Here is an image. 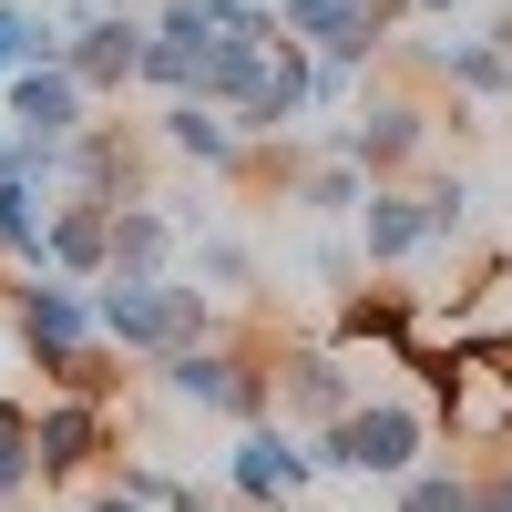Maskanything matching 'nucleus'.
Instances as JSON below:
<instances>
[{"label":"nucleus","mask_w":512,"mask_h":512,"mask_svg":"<svg viewBox=\"0 0 512 512\" xmlns=\"http://www.w3.org/2000/svg\"><path fill=\"white\" fill-rule=\"evenodd\" d=\"M349 246H359L369 277L420 267V185H410V175H369V195L349 205Z\"/></svg>","instance_id":"obj_11"},{"label":"nucleus","mask_w":512,"mask_h":512,"mask_svg":"<svg viewBox=\"0 0 512 512\" xmlns=\"http://www.w3.org/2000/svg\"><path fill=\"white\" fill-rule=\"evenodd\" d=\"M267 11H277L287 41H308V52L338 62V72H379L390 62V31H379L359 0H267Z\"/></svg>","instance_id":"obj_12"},{"label":"nucleus","mask_w":512,"mask_h":512,"mask_svg":"<svg viewBox=\"0 0 512 512\" xmlns=\"http://www.w3.org/2000/svg\"><path fill=\"white\" fill-rule=\"evenodd\" d=\"M103 103L82 93V82L62 72V62H21L11 82H0V123H21V134H41V144H62V134H82Z\"/></svg>","instance_id":"obj_14"},{"label":"nucleus","mask_w":512,"mask_h":512,"mask_svg":"<svg viewBox=\"0 0 512 512\" xmlns=\"http://www.w3.org/2000/svg\"><path fill=\"white\" fill-rule=\"evenodd\" d=\"M93 11H113V0H52V31H72V21H93Z\"/></svg>","instance_id":"obj_28"},{"label":"nucleus","mask_w":512,"mask_h":512,"mask_svg":"<svg viewBox=\"0 0 512 512\" xmlns=\"http://www.w3.org/2000/svg\"><path fill=\"white\" fill-rule=\"evenodd\" d=\"M308 277H318V287H328V297H349V287H359V277H369V267H359V246H349V236H338V226H328V236H318V246H308Z\"/></svg>","instance_id":"obj_26"},{"label":"nucleus","mask_w":512,"mask_h":512,"mask_svg":"<svg viewBox=\"0 0 512 512\" xmlns=\"http://www.w3.org/2000/svg\"><path fill=\"white\" fill-rule=\"evenodd\" d=\"M11 400H21V390H0V410H11Z\"/></svg>","instance_id":"obj_31"},{"label":"nucleus","mask_w":512,"mask_h":512,"mask_svg":"<svg viewBox=\"0 0 512 512\" xmlns=\"http://www.w3.org/2000/svg\"><path fill=\"white\" fill-rule=\"evenodd\" d=\"M482 41H492V52H512V11H492V31H482Z\"/></svg>","instance_id":"obj_30"},{"label":"nucleus","mask_w":512,"mask_h":512,"mask_svg":"<svg viewBox=\"0 0 512 512\" xmlns=\"http://www.w3.org/2000/svg\"><path fill=\"white\" fill-rule=\"evenodd\" d=\"M21 62H62V31H52V11H31V0H0V82Z\"/></svg>","instance_id":"obj_24"},{"label":"nucleus","mask_w":512,"mask_h":512,"mask_svg":"<svg viewBox=\"0 0 512 512\" xmlns=\"http://www.w3.org/2000/svg\"><path fill=\"white\" fill-rule=\"evenodd\" d=\"M0 297H11V338H21V359L41 369V390H72V400H113V390H123L113 349L93 338V287H82V277L11 267Z\"/></svg>","instance_id":"obj_1"},{"label":"nucleus","mask_w":512,"mask_h":512,"mask_svg":"<svg viewBox=\"0 0 512 512\" xmlns=\"http://www.w3.org/2000/svg\"><path fill=\"white\" fill-rule=\"evenodd\" d=\"M175 267H185L205 297H226V308H246V297H256V246H246V236H216V226H195Z\"/></svg>","instance_id":"obj_21"},{"label":"nucleus","mask_w":512,"mask_h":512,"mask_svg":"<svg viewBox=\"0 0 512 512\" xmlns=\"http://www.w3.org/2000/svg\"><path fill=\"white\" fill-rule=\"evenodd\" d=\"M472 512H512V451H482L472 461Z\"/></svg>","instance_id":"obj_27"},{"label":"nucleus","mask_w":512,"mask_h":512,"mask_svg":"<svg viewBox=\"0 0 512 512\" xmlns=\"http://www.w3.org/2000/svg\"><path fill=\"white\" fill-rule=\"evenodd\" d=\"M226 328H236V308L205 297L185 267H164V277H93V338L123 369L185 349V338H226Z\"/></svg>","instance_id":"obj_3"},{"label":"nucleus","mask_w":512,"mask_h":512,"mask_svg":"<svg viewBox=\"0 0 512 512\" xmlns=\"http://www.w3.org/2000/svg\"><path fill=\"white\" fill-rule=\"evenodd\" d=\"M451 31V21H441ZM420 82L451 103H512V52H492L482 31H451V41H420Z\"/></svg>","instance_id":"obj_16"},{"label":"nucleus","mask_w":512,"mask_h":512,"mask_svg":"<svg viewBox=\"0 0 512 512\" xmlns=\"http://www.w3.org/2000/svg\"><path fill=\"white\" fill-rule=\"evenodd\" d=\"M308 113H318V52L277 31V52H267V72H256V93L236 103V134H246V144H287Z\"/></svg>","instance_id":"obj_9"},{"label":"nucleus","mask_w":512,"mask_h":512,"mask_svg":"<svg viewBox=\"0 0 512 512\" xmlns=\"http://www.w3.org/2000/svg\"><path fill=\"white\" fill-rule=\"evenodd\" d=\"M41 216H52V185L0 175V267H41Z\"/></svg>","instance_id":"obj_22"},{"label":"nucleus","mask_w":512,"mask_h":512,"mask_svg":"<svg viewBox=\"0 0 512 512\" xmlns=\"http://www.w3.org/2000/svg\"><path fill=\"white\" fill-rule=\"evenodd\" d=\"M144 144H154V154H175V164H195V175H216V185L277 175V154H287V144H246V134H236V113H226V103H205V93H164L154 123H144Z\"/></svg>","instance_id":"obj_6"},{"label":"nucleus","mask_w":512,"mask_h":512,"mask_svg":"<svg viewBox=\"0 0 512 512\" xmlns=\"http://www.w3.org/2000/svg\"><path fill=\"white\" fill-rule=\"evenodd\" d=\"M420 451H441V410L420 400V390H359L338 420H318V431H308L318 482H338V492H379V482H400Z\"/></svg>","instance_id":"obj_2"},{"label":"nucleus","mask_w":512,"mask_h":512,"mask_svg":"<svg viewBox=\"0 0 512 512\" xmlns=\"http://www.w3.org/2000/svg\"><path fill=\"white\" fill-rule=\"evenodd\" d=\"M420 256H451V246H472V226H482V185L461 175V164H420Z\"/></svg>","instance_id":"obj_19"},{"label":"nucleus","mask_w":512,"mask_h":512,"mask_svg":"<svg viewBox=\"0 0 512 512\" xmlns=\"http://www.w3.org/2000/svg\"><path fill=\"white\" fill-rule=\"evenodd\" d=\"M175 256H185V226H175V205H164L154 185L113 205V226H103V277H164Z\"/></svg>","instance_id":"obj_15"},{"label":"nucleus","mask_w":512,"mask_h":512,"mask_svg":"<svg viewBox=\"0 0 512 512\" xmlns=\"http://www.w3.org/2000/svg\"><path fill=\"white\" fill-rule=\"evenodd\" d=\"M185 82H195V41H175V31H154L144 21V41H134V93H185Z\"/></svg>","instance_id":"obj_25"},{"label":"nucleus","mask_w":512,"mask_h":512,"mask_svg":"<svg viewBox=\"0 0 512 512\" xmlns=\"http://www.w3.org/2000/svg\"><path fill=\"white\" fill-rule=\"evenodd\" d=\"M472 0H410V21H461Z\"/></svg>","instance_id":"obj_29"},{"label":"nucleus","mask_w":512,"mask_h":512,"mask_svg":"<svg viewBox=\"0 0 512 512\" xmlns=\"http://www.w3.org/2000/svg\"><path fill=\"white\" fill-rule=\"evenodd\" d=\"M134 41H144V11H134V0H113V11H93V21L62 31V72H72L93 103H123V93H134Z\"/></svg>","instance_id":"obj_13"},{"label":"nucleus","mask_w":512,"mask_h":512,"mask_svg":"<svg viewBox=\"0 0 512 512\" xmlns=\"http://www.w3.org/2000/svg\"><path fill=\"white\" fill-rule=\"evenodd\" d=\"M267 52H277V31H205L195 41V82H185V93H205V103H246L256 93V72H267Z\"/></svg>","instance_id":"obj_18"},{"label":"nucleus","mask_w":512,"mask_h":512,"mask_svg":"<svg viewBox=\"0 0 512 512\" xmlns=\"http://www.w3.org/2000/svg\"><path fill=\"white\" fill-rule=\"evenodd\" d=\"M144 164H154V144H144V123H82V134H62V185L72 195H103V205H123V195H144Z\"/></svg>","instance_id":"obj_10"},{"label":"nucleus","mask_w":512,"mask_h":512,"mask_svg":"<svg viewBox=\"0 0 512 512\" xmlns=\"http://www.w3.org/2000/svg\"><path fill=\"white\" fill-rule=\"evenodd\" d=\"M267 369H277V420H297V431L338 420L369 390V359L338 349V338H267Z\"/></svg>","instance_id":"obj_8"},{"label":"nucleus","mask_w":512,"mask_h":512,"mask_svg":"<svg viewBox=\"0 0 512 512\" xmlns=\"http://www.w3.org/2000/svg\"><path fill=\"white\" fill-rule=\"evenodd\" d=\"M216 492L226 502H256V512H287V502H308L318 492V461H308V431L297 420H236L226 451H216Z\"/></svg>","instance_id":"obj_5"},{"label":"nucleus","mask_w":512,"mask_h":512,"mask_svg":"<svg viewBox=\"0 0 512 512\" xmlns=\"http://www.w3.org/2000/svg\"><path fill=\"white\" fill-rule=\"evenodd\" d=\"M297 144L349 154L359 175H420V164H431V144H441V93H431V82H400L390 62H379V72L359 82V103L328 113V123H308Z\"/></svg>","instance_id":"obj_4"},{"label":"nucleus","mask_w":512,"mask_h":512,"mask_svg":"<svg viewBox=\"0 0 512 512\" xmlns=\"http://www.w3.org/2000/svg\"><path fill=\"white\" fill-rule=\"evenodd\" d=\"M11 502H41V451H31V400L0 410V512Z\"/></svg>","instance_id":"obj_23"},{"label":"nucleus","mask_w":512,"mask_h":512,"mask_svg":"<svg viewBox=\"0 0 512 512\" xmlns=\"http://www.w3.org/2000/svg\"><path fill=\"white\" fill-rule=\"evenodd\" d=\"M31 451H41V502H72V492H82V482H93L103 461L123 451L113 400H72V390L31 400Z\"/></svg>","instance_id":"obj_7"},{"label":"nucleus","mask_w":512,"mask_h":512,"mask_svg":"<svg viewBox=\"0 0 512 512\" xmlns=\"http://www.w3.org/2000/svg\"><path fill=\"white\" fill-rule=\"evenodd\" d=\"M379 502H400V512H472V451H420L400 482H379Z\"/></svg>","instance_id":"obj_20"},{"label":"nucleus","mask_w":512,"mask_h":512,"mask_svg":"<svg viewBox=\"0 0 512 512\" xmlns=\"http://www.w3.org/2000/svg\"><path fill=\"white\" fill-rule=\"evenodd\" d=\"M103 226H113V205L103 195H52V216H41V267H52V277H82V287H93L103 277Z\"/></svg>","instance_id":"obj_17"}]
</instances>
